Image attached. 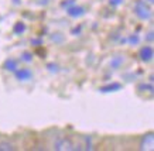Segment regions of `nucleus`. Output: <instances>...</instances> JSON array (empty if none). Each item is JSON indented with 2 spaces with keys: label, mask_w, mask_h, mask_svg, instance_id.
Instances as JSON below:
<instances>
[{
  "label": "nucleus",
  "mask_w": 154,
  "mask_h": 151,
  "mask_svg": "<svg viewBox=\"0 0 154 151\" xmlns=\"http://www.w3.org/2000/svg\"><path fill=\"white\" fill-rule=\"evenodd\" d=\"M24 61H31V55H30L28 52H26V54H24Z\"/></svg>",
  "instance_id": "nucleus-12"
},
{
  "label": "nucleus",
  "mask_w": 154,
  "mask_h": 151,
  "mask_svg": "<svg viewBox=\"0 0 154 151\" xmlns=\"http://www.w3.org/2000/svg\"><path fill=\"white\" fill-rule=\"evenodd\" d=\"M55 150L58 151H72V150H78V147L71 138H62L60 141L55 143Z\"/></svg>",
  "instance_id": "nucleus-2"
},
{
  "label": "nucleus",
  "mask_w": 154,
  "mask_h": 151,
  "mask_svg": "<svg viewBox=\"0 0 154 151\" xmlns=\"http://www.w3.org/2000/svg\"><path fill=\"white\" fill-rule=\"evenodd\" d=\"M68 14L72 16V17L82 16V14H84V9H82V7H71V9L68 10Z\"/></svg>",
  "instance_id": "nucleus-7"
},
{
  "label": "nucleus",
  "mask_w": 154,
  "mask_h": 151,
  "mask_svg": "<svg viewBox=\"0 0 154 151\" xmlns=\"http://www.w3.org/2000/svg\"><path fill=\"white\" fill-rule=\"evenodd\" d=\"M139 90H140V92H149V93H153V86L151 85H140L139 86Z\"/></svg>",
  "instance_id": "nucleus-11"
},
{
  "label": "nucleus",
  "mask_w": 154,
  "mask_h": 151,
  "mask_svg": "<svg viewBox=\"0 0 154 151\" xmlns=\"http://www.w3.org/2000/svg\"><path fill=\"white\" fill-rule=\"evenodd\" d=\"M154 148V134L147 133L141 137L140 140V150L141 151H153Z\"/></svg>",
  "instance_id": "nucleus-1"
},
{
  "label": "nucleus",
  "mask_w": 154,
  "mask_h": 151,
  "mask_svg": "<svg viewBox=\"0 0 154 151\" xmlns=\"http://www.w3.org/2000/svg\"><path fill=\"white\" fill-rule=\"evenodd\" d=\"M139 55H140V59L144 62H149L151 58L154 57V52H153V48L150 47V45H146V47H143L140 50V52H139Z\"/></svg>",
  "instance_id": "nucleus-4"
},
{
  "label": "nucleus",
  "mask_w": 154,
  "mask_h": 151,
  "mask_svg": "<svg viewBox=\"0 0 154 151\" xmlns=\"http://www.w3.org/2000/svg\"><path fill=\"white\" fill-rule=\"evenodd\" d=\"M26 30V26H24L23 23H16V26H14V33L16 34H21Z\"/></svg>",
  "instance_id": "nucleus-10"
},
{
  "label": "nucleus",
  "mask_w": 154,
  "mask_h": 151,
  "mask_svg": "<svg viewBox=\"0 0 154 151\" xmlns=\"http://www.w3.org/2000/svg\"><path fill=\"white\" fill-rule=\"evenodd\" d=\"M14 146L9 141H0V151H13Z\"/></svg>",
  "instance_id": "nucleus-8"
},
{
  "label": "nucleus",
  "mask_w": 154,
  "mask_h": 151,
  "mask_svg": "<svg viewBox=\"0 0 154 151\" xmlns=\"http://www.w3.org/2000/svg\"><path fill=\"white\" fill-rule=\"evenodd\" d=\"M120 88H122L120 83H112V85H106L103 88H100V90L102 92H113V90H119Z\"/></svg>",
  "instance_id": "nucleus-6"
},
{
  "label": "nucleus",
  "mask_w": 154,
  "mask_h": 151,
  "mask_svg": "<svg viewBox=\"0 0 154 151\" xmlns=\"http://www.w3.org/2000/svg\"><path fill=\"white\" fill-rule=\"evenodd\" d=\"M136 14L139 16L140 19L146 20L150 17V9L146 6V3H143V2H139L137 5H136Z\"/></svg>",
  "instance_id": "nucleus-3"
},
{
  "label": "nucleus",
  "mask_w": 154,
  "mask_h": 151,
  "mask_svg": "<svg viewBox=\"0 0 154 151\" xmlns=\"http://www.w3.org/2000/svg\"><path fill=\"white\" fill-rule=\"evenodd\" d=\"M120 61H122L120 58H117V59H115V61L112 62V65H113V66H117V65H119V62H120Z\"/></svg>",
  "instance_id": "nucleus-13"
},
{
  "label": "nucleus",
  "mask_w": 154,
  "mask_h": 151,
  "mask_svg": "<svg viewBox=\"0 0 154 151\" xmlns=\"http://www.w3.org/2000/svg\"><path fill=\"white\" fill-rule=\"evenodd\" d=\"M31 76H33V74H31V71L27 69V68H21L19 71H16V78L20 80H27V79H30Z\"/></svg>",
  "instance_id": "nucleus-5"
},
{
  "label": "nucleus",
  "mask_w": 154,
  "mask_h": 151,
  "mask_svg": "<svg viewBox=\"0 0 154 151\" xmlns=\"http://www.w3.org/2000/svg\"><path fill=\"white\" fill-rule=\"evenodd\" d=\"M5 68H6V69H9V71H16L17 64H16V61H14V59H9V61L6 62Z\"/></svg>",
  "instance_id": "nucleus-9"
},
{
  "label": "nucleus",
  "mask_w": 154,
  "mask_h": 151,
  "mask_svg": "<svg viewBox=\"0 0 154 151\" xmlns=\"http://www.w3.org/2000/svg\"><path fill=\"white\" fill-rule=\"evenodd\" d=\"M110 3H112V5H120L122 0H110Z\"/></svg>",
  "instance_id": "nucleus-14"
}]
</instances>
